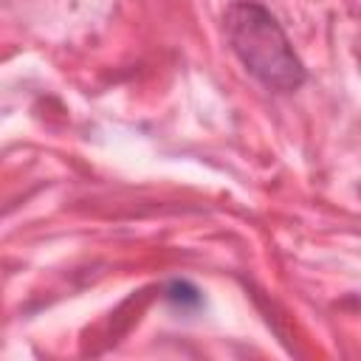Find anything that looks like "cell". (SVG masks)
<instances>
[{"label":"cell","mask_w":361,"mask_h":361,"mask_svg":"<svg viewBox=\"0 0 361 361\" xmlns=\"http://www.w3.org/2000/svg\"><path fill=\"white\" fill-rule=\"evenodd\" d=\"M223 31L240 65L268 90L293 93L305 85L307 71L296 56L285 28L265 6L254 0L231 3L223 14Z\"/></svg>","instance_id":"6da1fadb"},{"label":"cell","mask_w":361,"mask_h":361,"mask_svg":"<svg viewBox=\"0 0 361 361\" xmlns=\"http://www.w3.org/2000/svg\"><path fill=\"white\" fill-rule=\"evenodd\" d=\"M166 299L175 302V305H180V307H195V305H200V293H197L189 282H172L169 290H166Z\"/></svg>","instance_id":"7a4b0ae2"}]
</instances>
